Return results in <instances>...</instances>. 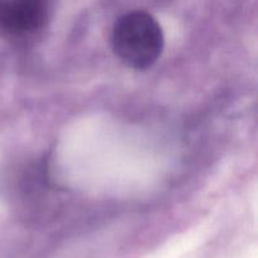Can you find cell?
Masks as SVG:
<instances>
[{
	"label": "cell",
	"mask_w": 258,
	"mask_h": 258,
	"mask_svg": "<svg viewBox=\"0 0 258 258\" xmlns=\"http://www.w3.org/2000/svg\"><path fill=\"white\" fill-rule=\"evenodd\" d=\"M112 47L125 64L135 70H146L163 53V30L149 13L143 10L130 12L115 23Z\"/></svg>",
	"instance_id": "1"
},
{
	"label": "cell",
	"mask_w": 258,
	"mask_h": 258,
	"mask_svg": "<svg viewBox=\"0 0 258 258\" xmlns=\"http://www.w3.org/2000/svg\"><path fill=\"white\" fill-rule=\"evenodd\" d=\"M50 0H0V34L20 38L44 28Z\"/></svg>",
	"instance_id": "2"
}]
</instances>
